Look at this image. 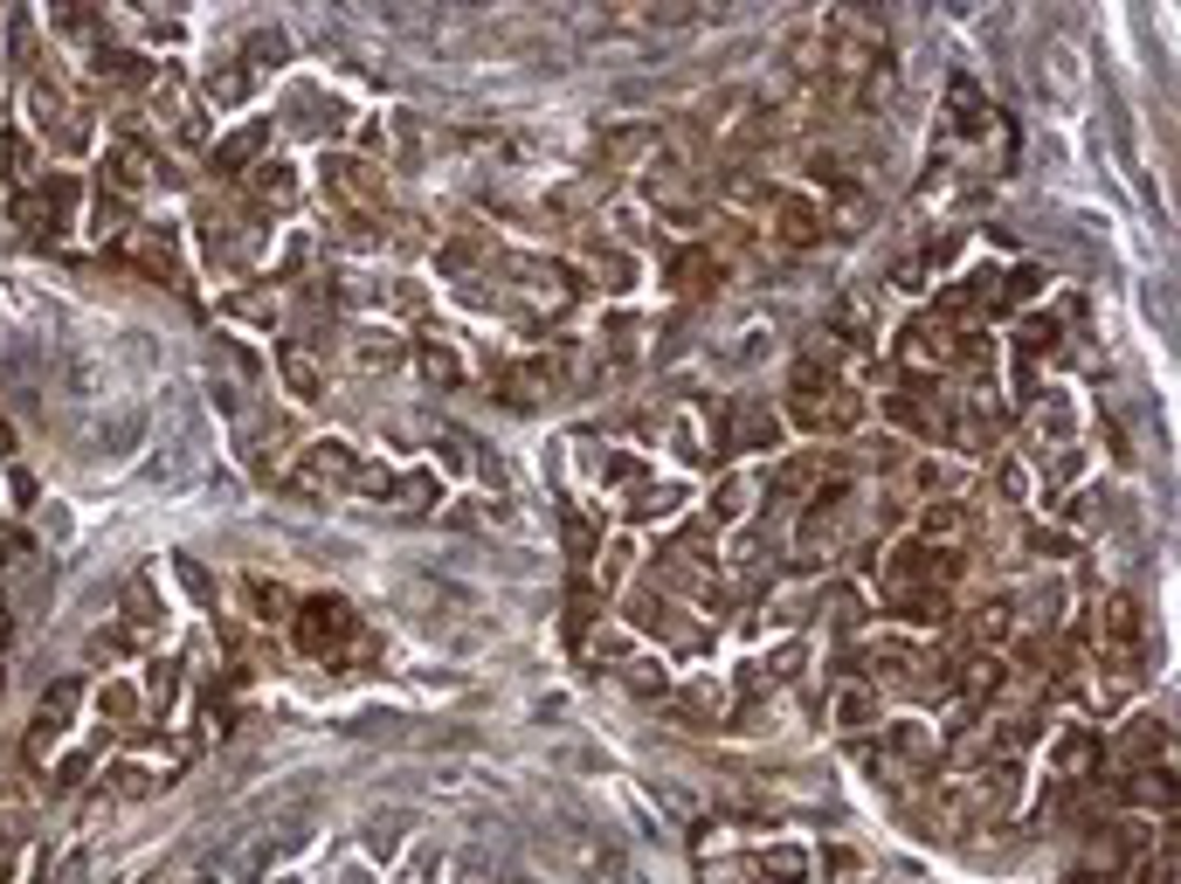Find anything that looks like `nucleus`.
Returning a JSON list of instances; mask_svg holds the SVG:
<instances>
[{"label":"nucleus","instance_id":"nucleus-1","mask_svg":"<svg viewBox=\"0 0 1181 884\" xmlns=\"http://www.w3.org/2000/svg\"><path fill=\"white\" fill-rule=\"evenodd\" d=\"M291 477H297L304 490H318V498H339V490L359 484V456H353V442L325 435V442H312V450H304V463H297Z\"/></svg>","mask_w":1181,"mask_h":884},{"label":"nucleus","instance_id":"nucleus-2","mask_svg":"<svg viewBox=\"0 0 1181 884\" xmlns=\"http://www.w3.org/2000/svg\"><path fill=\"white\" fill-rule=\"evenodd\" d=\"M774 442H781V414H774V401L739 395L726 414H718V450H774Z\"/></svg>","mask_w":1181,"mask_h":884},{"label":"nucleus","instance_id":"nucleus-3","mask_svg":"<svg viewBox=\"0 0 1181 884\" xmlns=\"http://www.w3.org/2000/svg\"><path fill=\"white\" fill-rule=\"evenodd\" d=\"M767 228H774L781 249H815L830 236V215L815 194H774V207H767Z\"/></svg>","mask_w":1181,"mask_h":884},{"label":"nucleus","instance_id":"nucleus-4","mask_svg":"<svg viewBox=\"0 0 1181 884\" xmlns=\"http://www.w3.org/2000/svg\"><path fill=\"white\" fill-rule=\"evenodd\" d=\"M857 414H864V401H857V387H843V380H830V395L794 401V422H802L809 435H850Z\"/></svg>","mask_w":1181,"mask_h":884},{"label":"nucleus","instance_id":"nucleus-5","mask_svg":"<svg viewBox=\"0 0 1181 884\" xmlns=\"http://www.w3.org/2000/svg\"><path fill=\"white\" fill-rule=\"evenodd\" d=\"M961 346V325L946 319V311H927V319L906 325V339H898V359H912V367H946Z\"/></svg>","mask_w":1181,"mask_h":884},{"label":"nucleus","instance_id":"nucleus-6","mask_svg":"<svg viewBox=\"0 0 1181 884\" xmlns=\"http://www.w3.org/2000/svg\"><path fill=\"white\" fill-rule=\"evenodd\" d=\"M291 615H297V643H304V649H318V657H325L332 643H346V636H353V608L339 602V594H312V602L291 608Z\"/></svg>","mask_w":1181,"mask_h":884},{"label":"nucleus","instance_id":"nucleus-7","mask_svg":"<svg viewBox=\"0 0 1181 884\" xmlns=\"http://www.w3.org/2000/svg\"><path fill=\"white\" fill-rule=\"evenodd\" d=\"M380 187H388V180H380L367 160H353V152H332V160H325V194L346 201L353 215H367V207L380 201Z\"/></svg>","mask_w":1181,"mask_h":884},{"label":"nucleus","instance_id":"nucleus-8","mask_svg":"<svg viewBox=\"0 0 1181 884\" xmlns=\"http://www.w3.org/2000/svg\"><path fill=\"white\" fill-rule=\"evenodd\" d=\"M718 277H726V263H718V256H712L705 242H691V249H678V256H671V270H663V291L691 304V298H712V291H718Z\"/></svg>","mask_w":1181,"mask_h":884},{"label":"nucleus","instance_id":"nucleus-9","mask_svg":"<svg viewBox=\"0 0 1181 884\" xmlns=\"http://www.w3.org/2000/svg\"><path fill=\"white\" fill-rule=\"evenodd\" d=\"M1092 629H1098V643H1106L1113 657H1134V649H1140V629H1147V615H1140L1134 594H1106V602H1098V622H1092Z\"/></svg>","mask_w":1181,"mask_h":884},{"label":"nucleus","instance_id":"nucleus-10","mask_svg":"<svg viewBox=\"0 0 1181 884\" xmlns=\"http://www.w3.org/2000/svg\"><path fill=\"white\" fill-rule=\"evenodd\" d=\"M891 622H912V629H946L954 622V594L946 587H912V594H885Z\"/></svg>","mask_w":1181,"mask_h":884},{"label":"nucleus","instance_id":"nucleus-11","mask_svg":"<svg viewBox=\"0 0 1181 884\" xmlns=\"http://www.w3.org/2000/svg\"><path fill=\"white\" fill-rule=\"evenodd\" d=\"M76 698H84V691H76V684H56V691H48V698H42V712H35V733H29V761H42V753H48V740H56V733H63V725H69V712H76Z\"/></svg>","mask_w":1181,"mask_h":884},{"label":"nucleus","instance_id":"nucleus-12","mask_svg":"<svg viewBox=\"0 0 1181 884\" xmlns=\"http://www.w3.org/2000/svg\"><path fill=\"white\" fill-rule=\"evenodd\" d=\"M263 145H270V125H249V132L221 139L215 145V173H256L263 166Z\"/></svg>","mask_w":1181,"mask_h":884},{"label":"nucleus","instance_id":"nucleus-13","mask_svg":"<svg viewBox=\"0 0 1181 884\" xmlns=\"http://www.w3.org/2000/svg\"><path fill=\"white\" fill-rule=\"evenodd\" d=\"M885 746L898 753V761H912V767H933V761H940V740H933V733H927V725H919V719H891Z\"/></svg>","mask_w":1181,"mask_h":884},{"label":"nucleus","instance_id":"nucleus-14","mask_svg":"<svg viewBox=\"0 0 1181 884\" xmlns=\"http://www.w3.org/2000/svg\"><path fill=\"white\" fill-rule=\"evenodd\" d=\"M277 367H284V380H291L297 401H318V395H325V367H318L304 346H277Z\"/></svg>","mask_w":1181,"mask_h":884},{"label":"nucleus","instance_id":"nucleus-15","mask_svg":"<svg viewBox=\"0 0 1181 884\" xmlns=\"http://www.w3.org/2000/svg\"><path fill=\"white\" fill-rule=\"evenodd\" d=\"M678 505H684V484H636L629 498H622L629 518H671Z\"/></svg>","mask_w":1181,"mask_h":884},{"label":"nucleus","instance_id":"nucleus-16","mask_svg":"<svg viewBox=\"0 0 1181 884\" xmlns=\"http://www.w3.org/2000/svg\"><path fill=\"white\" fill-rule=\"evenodd\" d=\"M145 166H152V160H145V152H139V145H118V152H111V160H105V187H118V194H139V187H145V180H152Z\"/></svg>","mask_w":1181,"mask_h":884},{"label":"nucleus","instance_id":"nucleus-17","mask_svg":"<svg viewBox=\"0 0 1181 884\" xmlns=\"http://www.w3.org/2000/svg\"><path fill=\"white\" fill-rule=\"evenodd\" d=\"M256 201H263V207H291L297 201V173L284 160H263V166H256Z\"/></svg>","mask_w":1181,"mask_h":884},{"label":"nucleus","instance_id":"nucleus-18","mask_svg":"<svg viewBox=\"0 0 1181 884\" xmlns=\"http://www.w3.org/2000/svg\"><path fill=\"white\" fill-rule=\"evenodd\" d=\"M967 636L982 643V649H995V643L1009 636V602H1003V594H988V602H982V608L967 615Z\"/></svg>","mask_w":1181,"mask_h":884},{"label":"nucleus","instance_id":"nucleus-19","mask_svg":"<svg viewBox=\"0 0 1181 884\" xmlns=\"http://www.w3.org/2000/svg\"><path fill=\"white\" fill-rule=\"evenodd\" d=\"M132 256L160 277V283H180V263H173V242L160 236V228H145V236H132Z\"/></svg>","mask_w":1181,"mask_h":884},{"label":"nucleus","instance_id":"nucleus-20","mask_svg":"<svg viewBox=\"0 0 1181 884\" xmlns=\"http://www.w3.org/2000/svg\"><path fill=\"white\" fill-rule=\"evenodd\" d=\"M823 471H830L823 456H788L781 471H774V498H802V490H809L815 477H823Z\"/></svg>","mask_w":1181,"mask_h":884},{"label":"nucleus","instance_id":"nucleus-21","mask_svg":"<svg viewBox=\"0 0 1181 884\" xmlns=\"http://www.w3.org/2000/svg\"><path fill=\"white\" fill-rule=\"evenodd\" d=\"M595 283H602V291H629V283H636V256L629 249H595Z\"/></svg>","mask_w":1181,"mask_h":884},{"label":"nucleus","instance_id":"nucleus-22","mask_svg":"<svg viewBox=\"0 0 1181 884\" xmlns=\"http://www.w3.org/2000/svg\"><path fill=\"white\" fill-rule=\"evenodd\" d=\"M242 594H249V608L263 615V622H277V615H291V594L277 587V581H263V574H242Z\"/></svg>","mask_w":1181,"mask_h":884},{"label":"nucleus","instance_id":"nucleus-23","mask_svg":"<svg viewBox=\"0 0 1181 884\" xmlns=\"http://www.w3.org/2000/svg\"><path fill=\"white\" fill-rule=\"evenodd\" d=\"M629 622H636V629H663V636H678V608L663 602V594H636V602H629Z\"/></svg>","mask_w":1181,"mask_h":884},{"label":"nucleus","instance_id":"nucleus-24","mask_svg":"<svg viewBox=\"0 0 1181 884\" xmlns=\"http://www.w3.org/2000/svg\"><path fill=\"white\" fill-rule=\"evenodd\" d=\"M870 719H878V698H870L864 684H843L836 691V725H850V733H857V725H870Z\"/></svg>","mask_w":1181,"mask_h":884},{"label":"nucleus","instance_id":"nucleus-25","mask_svg":"<svg viewBox=\"0 0 1181 884\" xmlns=\"http://www.w3.org/2000/svg\"><path fill=\"white\" fill-rule=\"evenodd\" d=\"M919 526H927L933 539H954V532H967V505H961V498H933Z\"/></svg>","mask_w":1181,"mask_h":884},{"label":"nucleus","instance_id":"nucleus-26","mask_svg":"<svg viewBox=\"0 0 1181 884\" xmlns=\"http://www.w3.org/2000/svg\"><path fill=\"white\" fill-rule=\"evenodd\" d=\"M1092 753H1098L1092 733H1064V740H1058V774H1064V781H1077V774L1092 767Z\"/></svg>","mask_w":1181,"mask_h":884},{"label":"nucleus","instance_id":"nucleus-27","mask_svg":"<svg viewBox=\"0 0 1181 884\" xmlns=\"http://www.w3.org/2000/svg\"><path fill=\"white\" fill-rule=\"evenodd\" d=\"M422 374L443 380V387H456V380H464V359H456L443 339H422Z\"/></svg>","mask_w":1181,"mask_h":884},{"label":"nucleus","instance_id":"nucleus-28","mask_svg":"<svg viewBox=\"0 0 1181 884\" xmlns=\"http://www.w3.org/2000/svg\"><path fill=\"white\" fill-rule=\"evenodd\" d=\"M249 97V69L242 63H221L215 76H208V104H242Z\"/></svg>","mask_w":1181,"mask_h":884},{"label":"nucleus","instance_id":"nucleus-29","mask_svg":"<svg viewBox=\"0 0 1181 884\" xmlns=\"http://www.w3.org/2000/svg\"><path fill=\"white\" fill-rule=\"evenodd\" d=\"M622 678H629V691H643V698H657L663 684H671V670H663L657 657H629V670H622Z\"/></svg>","mask_w":1181,"mask_h":884},{"label":"nucleus","instance_id":"nucleus-30","mask_svg":"<svg viewBox=\"0 0 1181 884\" xmlns=\"http://www.w3.org/2000/svg\"><path fill=\"white\" fill-rule=\"evenodd\" d=\"M394 359H401V339H388V332H367V339H359V367H367V374L394 367Z\"/></svg>","mask_w":1181,"mask_h":884},{"label":"nucleus","instance_id":"nucleus-31","mask_svg":"<svg viewBox=\"0 0 1181 884\" xmlns=\"http://www.w3.org/2000/svg\"><path fill=\"white\" fill-rule=\"evenodd\" d=\"M1168 746V725H1153V719H1140L1134 733H1126V761H1147V753H1161Z\"/></svg>","mask_w":1181,"mask_h":884},{"label":"nucleus","instance_id":"nucleus-32","mask_svg":"<svg viewBox=\"0 0 1181 884\" xmlns=\"http://www.w3.org/2000/svg\"><path fill=\"white\" fill-rule=\"evenodd\" d=\"M567 602H574V608H567V629L581 636V629H587V622H595V615H602V594H595V587H587V581H574V594H567Z\"/></svg>","mask_w":1181,"mask_h":884},{"label":"nucleus","instance_id":"nucleus-33","mask_svg":"<svg viewBox=\"0 0 1181 884\" xmlns=\"http://www.w3.org/2000/svg\"><path fill=\"white\" fill-rule=\"evenodd\" d=\"M954 125L961 132H982V90L974 84H954Z\"/></svg>","mask_w":1181,"mask_h":884},{"label":"nucleus","instance_id":"nucleus-34","mask_svg":"<svg viewBox=\"0 0 1181 884\" xmlns=\"http://www.w3.org/2000/svg\"><path fill=\"white\" fill-rule=\"evenodd\" d=\"M124 615H132V629H152V622H160V608H152V581H132V594H124Z\"/></svg>","mask_w":1181,"mask_h":884},{"label":"nucleus","instance_id":"nucleus-35","mask_svg":"<svg viewBox=\"0 0 1181 884\" xmlns=\"http://www.w3.org/2000/svg\"><path fill=\"white\" fill-rule=\"evenodd\" d=\"M912 484H919V490H954L961 471H954V463H912Z\"/></svg>","mask_w":1181,"mask_h":884},{"label":"nucleus","instance_id":"nucleus-36","mask_svg":"<svg viewBox=\"0 0 1181 884\" xmlns=\"http://www.w3.org/2000/svg\"><path fill=\"white\" fill-rule=\"evenodd\" d=\"M1022 353H1058V319H1030V325H1022Z\"/></svg>","mask_w":1181,"mask_h":884},{"label":"nucleus","instance_id":"nucleus-37","mask_svg":"<svg viewBox=\"0 0 1181 884\" xmlns=\"http://www.w3.org/2000/svg\"><path fill=\"white\" fill-rule=\"evenodd\" d=\"M739 511H747V484L726 477V484H718V498H712V518H739Z\"/></svg>","mask_w":1181,"mask_h":884},{"label":"nucleus","instance_id":"nucleus-38","mask_svg":"<svg viewBox=\"0 0 1181 884\" xmlns=\"http://www.w3.org/2000/svg\"><path fill=\"white\" fill-rule=\"evenodd\" d=\"M629 553H636V546H629V539H615V546H602V581H608V587H615V581H622V574H629Z\"/></svg>","mask_w":1181,"mask_h":884},{"label":"nucleus","instance_id":"nucleus-39","mask_svg":"<svg viewBox=\"0 0 1181 884\" xmlns=\"http://www.w3.org/2000/svg\"><path fill=\"white\" fill-rule=\"evenodd\" d=\"M97 705H105V719H132L139 691H132V684H105V698H97Z\"/></svg>","mask_w":1181,"mask_h":884},{"label":"nucleus","instance_id":"nucleus-40","mask_svg":"<svg viewBox=\"0 0 1181 884\" xmlns=\"http://www.w3.org/2000/svg\"><path fill=\"white\" fill-rule=\"evenodd\" d=\"M567 546H574V560H587V553H595V526H587V518H581L574 505H567Z\"/></svg>","mask_w":1181,"mask_h":884},{"label":"nucleus","instance_id":"nucleus-41","mask_svg":"<svg viewBox=\"0 0 1181 884\" xmlns=\"http://www.w3.org/2000/svg\"><path fill=\"white\" fill-rule=\"evenodd\" d=\"M823 608H830V615L843 622V629H850V622H864V608H857V587H836V594H830Z\"/></svg>","mask_w":1181,"mask_h":884},{"label":"nucleus","instance_id":"nucleus-42","mask_svg":"<svg viewBox=\"0 0 1181 884\" xmlns=\"http://www.w3.org/2000/svg\"><path fill=\"white\" fill-rule=\"evenodd\" d=\"M1030 546H1037L1043 560H1064V553H1071V539H1064V532H1030Z\"/></svg>","mask_w":1181,"mask_h":884},{"label":"nucleus","instance_id":"nucleus-43","mask_svg":"<svg viewBox=\"0 0 1181 884\" xmlns=\"http://www.w3.org/2000/svg\"><path fill=\"white\" fill-rule=\"evenodd\" d=\"M256 63H284V35H256Z\"/></svg>","mask_w":1181,"mask_h":884},{"label":"nucleus","instance_id":"nucleus-44","mask_svg":"<svg viewBox=\"0 0 1181 884\" xmlns=\"http://www.w3.org/2000/svg\"><path fill=\"white\" fill-rule=\"evenodd\" d=\"M14 843H21V816L0 809V850H14Z\"/></svg>","mask_w":1181,"mask_h":884}]
</instances>
